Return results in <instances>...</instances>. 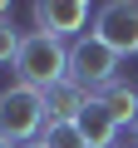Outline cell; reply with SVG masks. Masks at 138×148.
<instances>
[{
  "label": "cell",
  "mask_w": 138,
  "mask_h": 148,
  "mask_svg": "<svg viewBox=\"0 0 138 148\" xmlns=\"http://www.w3.org/2000/svg\"><path fill=\"white\" fill-rule=\"evenodd\" d=\"M15 74H20V84L35 89V94H49L54 84L69 79V49L40 30H30L20 40V54H15Z\"/></svg>",
  "instance_id": "cell-1"
},
{
  "label": "cell",
  "mask_w": 138,
  "mask_h": 148,
  "mask_svg": "<svg viewBox=\"0 0 138 148\" xmlns=\"http://www.w3.org/2000/svg\"><path fill=\"white\" fill-rule=\"evenodd\" d=\"M44 94L25 89V84H10L5 94H0V138L5 143H30L35 133H44Z\"/></svg>",
  "instance_id": "cell-2"
},
{
  "label": "cell",
  "mask_w": 138,
  "mask_h": 148,
  "mask_svg": "<svg viewBox=\"0 0 138 148\" xmlns=\"http://www.w3.org/2000/svg\"><path fill=\"white\" fill-rule=\"evenodd\" d=\"M113 74H118V54H113L99 35H79L74 45H69V79H74V84L104 94L109 84H118Z\"/></svg>",
  "instance_id": "cell-3"
},
{
  "label": "cell",
  "mask_w": 138,
  "mask_h": 148,
  "mask_svg": "<svg viewBox=\"0 0 138 148\" xmlns=\"http://www.w3.org/2000/svg\"><path fill=\"white\" fill-rule=\"evenodd\" d=\"M94 35L118 54V59H128V54H138V5H128V0H113V5H104L99 15H94Z\"/></svg>",
  "instance_id": "cell-4"
},
{
  "label": "cell",
  "mask_w": 138,
  "mask_h": 148,
  "mask_svg": "<svg viewBox=\"0 0 138 148\" xmlns=\"http://www.w3.org/2000/svg\"><path fill=\"white\" fill-rule=\"evenodd\" d=\"M84 25H89V5L84 0H35V30L40 35H49V40L64 45V35L79 40Z\"/></svg>",
  "instance_id": "cell-5"
},
{
  "label": "cell",
  "mask_w": 138,
  "mask_h": 148,
  "mask_svg": "<svg viewBox=\"0 0 138 148\" xmlns=\"http://www.w3.org/2000/svg\"><path fill=\"white\" fill-rule=\"evenodd\" d=\"M89 89L84 84H74V79H64V84H54L49 94H44V119L49 123H79V114L89 109Z\"/></svg>",
  "instance_id": "cell-6"
},
{
  "label": "cell",
  "mask_w": 138,
  "mask_h": 148,
  "mask_svg": "<svg viewBox=\"0 0 138 148\" xmlns=\"http://www.w3.org/2000/svg\"><path fill=\"white\" fill-rule=\"evenodd\" d=\"M79 128H84V138H89V148H113V138H118V119L109 114V104L94 94L89 99V109L79 114Z\"/></svg>",
  "instance_id": "cell-7"
},
{
  "label": "cell",
  "mask_w": 138,
  "mask_h": 148,
  "mask_svg": "<svg viewBox=\"0 0 138 148\" xmlns=\"http://www.w3.org/2000/svg\"><path fill=\"white\" fill-rule=\"evenodd\" d=\"M99 99H104V104H109V114H113V119H118V128H123V123H133V119H138V89H133V84H109V89H104V94H99Z\"/></svg>",
  "instance_id": "cell-8"
},
{
  "label": "cell",
  "mask_w": 138,
  "mask_h": 148,
  "mask_svg": "<svg viewBox=\"0 0 138 148\" xmlns=\"http://www.w3.org/2000/svg\"><path fill=\"white\" fill-rule=\"evenodd\" d=\"M40 143H44V148H89V138H84L79 123H44Z\"/></svg>",
  "instance_id": "cell-9"
},
{
  "label": "cell",
  "mask_w": 138,
  "mask_h": 148,
  "mask_svg": "<svg viewBox=\"0 0 138 148\" xmlns=\"http://www.w3.org/2000/svg\"><path fill=\"white\" fill-rule=\"evenodd\" d=\"M20 40H25V35H20L10 20H0V64H5V59L15 64V54H20Z\"/></svg>",
  "instance_id": "cell-10"
},
{
  "label": "cell",
  "mask_w": 138,
  "mask_h": 148,
  "mask_svg": "<svg viewBox=\"0 0 138 148\" xmlns=\"http://www.w3.org/2000/svg\"><path fill=\"white\" fill-rule=\"evenodd\" d=\"M128 128H133V138H138V119H133V123H128Z\"/></svg>",
  "instance_id": "cell-11"
},
{
  "label": "cell",
  "mask_w": 138,
  "mask_h": 148,
  "mask_svg": "<svg viewBox=\"0 0 138 148\" xmlns=\"http://www.w3.org/2000/svg\"><path fill=\"white\" fill-rule=\"evenodd\" d=\"M0 148H15V143H5V138H0Z\"/></svg>",
  "instance_id": "cell-12"
},
{
  "label": "cell",
  "mask_w": 138,
  "mask_h": 148,
  "mask_svg": "<svg viewBox=\"0 0 138 148\" xmlns=\"http://www.w3.org/2000/svg\"><path fill=\"white\" fill-rule=\"evenodd\" d=\"M25 148H44V143H25Z\"/></svg>",
  "instance_id": "cell-13"
}]
</instances>
